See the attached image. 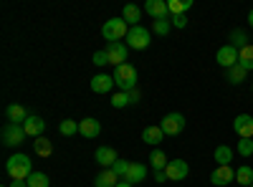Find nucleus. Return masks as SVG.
Listing matches in <instances>:
<instances>
[{
  "label": "nucleus",
  "instance_id": "1",
  "mask_svg": "<svg viewBox=\"0 0 253 187\" xmlns=\"http://www.w3.org/2000/svg\"><path fill=\"white\" fill-rule=\"evenodd\" d=\"M5 172H8V177H10V180H20V182H26V180L33 175V162H31V157H28V154L15 152V154H10V157H8V162H5Z\"/></svg>",
  "mask_w": 253,
  "mask_h": 187
},
{
  "label": "nucleus",
  "instance_id": "2",
  "mask_svg": "<svg viewBox=\"0 0 253 187\" xmlns=\"http://www.w3.org/2000/svg\"><path fill=\"white\" fill-rule=\"evenodd\" d=\"M114 84L119 91H132L137 89V69L132 64H122V66H114Z\"/></svg>",
  "mask_w": 253,
  "mask_h": 187
},
{
  "label": "nucleus",
  "instance_id": "3",
  "mask_svg": "<svg viewBox=\"0 0 253 187\" xmlns=\"http://www.w3.org/2000/svg\"><path fill=\"white\" fill-rule=\"evenodd\" d=\"M126 33H129V23L124 18H112L101 26V36L107 38V43H119L122 38H126Z\"/></svg>",
  "mask_w": 253,
  "mask_h": 187
},
{
  "label": "nucleus",
  "instance_id": "4",
  "mask_svg": "<svg viewBox=\"0 0 253 187\" xmlns=\"http://www.w3.org/2000/svg\"><path fill=\"white\" fill-rule=\"evenodd\" d=\"M150 40H152L150 31H147L144 26H134V28H129V33H126V48L144 51L147 46H150Z\"/></svg>",
  "mask_w": 253,
  "mask_h": 187
},
{
  "label": "nucleus",
  "instance_id": "5",
  "mask_svg": "<svg viewBox=\"0 0 253 187\" xmlns=\"http://www.w3.org/2000/svg\"><path fill=\"white\" fill-rule=\"evenodd\" d=\"M0 137H3V144L5 147H20V144L26 142V129H23V124H5L3 132H0Z\"/></svg>",
  "mask_w": 253,
  "mask_h": 187
},
{
  "label": "nucleus",
  "instance_id": "6",
  "mask_svg": "<svg viewBox=\"0 0 253 187\" xmlns=\"http://www.w3.org/2000/svg\"><path fill=\"white\" fill-rule=\"evenodd\" d=\"M160 127H162L165 137H177L185 129V116L180 112H170V114H165V119L160 121Z\"/></svg>",
  "mask_w": 253,
  "mask_h": 187
},
{
  "label": "nucleus",
  "instance_id": "7",
  "mask_svg": "<svg viewBox=\"0 0 253 187\" xmlns=\"http://www.w3.org/2000/svg\"><path fill=\"white\" fill-rule=\"evenodd\" d=\"M165 175H167V182H182L190 175V164L185 159H170L165 167Z\"/></svg>",
  "mask_w": 253,
  "mask_h": 187
},
{
  "label": "nucleus",
  "instance_id": "8",
  "mask_svg": "<svg viewBox=\"0 0 253 187\" xmlns=\"http://www.w3.org/2000/svg\"><path fill=\"white\" fill-rule=\"evenodd\" d=\"M215 61H218V66H223L225 71H228V69H233V66L238 64V48H233L230 43L220 46L218 53H215Z\"/></svg>",
  "mask_w": 253,
  "mask_h": 187
},
{
  "label": "nucleus",
  "instance_id": "9",
  "mask_svg": "<svg viewBox=\"0 0 253 187\" xmlns=\"http://www.w3.org/2000/svg\"><path fill=\"white\" fill-rule=\"evenodd\" d=\"M233 132L241 139H253V116L251 114H238L233 119Z\"/></svg>",
  "mask_w": 253,
  "mask_h": 187
},
{
  "label": "nucleus",
  "instance_id": "10",
  "mask_svg": "<svg viewBox=\"0 0 253 187\" xmlns=\"http://www.w3.org/2000/svg\"><path fill=\"white\" fill-rule=\"evenodd\" d=\"M210 182H213L215 187H225L230 182H236V170L230 167V164H225V167H215L213 172H210Z\"/></svg>",
  "mask_w": 253,
  "mask_h": 187
},
{
  "label": "nucleus",
  "instance_id": "11",
  "mask_svg": "<svg viewBox=\"0 0 253 187\" xmlns=\"http://www.w3.org/2000/svg\"><path fill=\"white\" fill-rule=\"evenodd\" d=\"M144 13L152 15V20H167L170 18V8L165 0H147L144 3Z\"/></svg>",
  "mask_w": 253,
  "mask_h": 187
},
{
  "label": "nucleus",
  "instance_id": "12",
  "mask_svg": "<svg viewBox=\"0 0 253 187\" xmlns=\"http://www.w3.org/2000/svg\"><path fill=\"white\" fill-rule=\"evenodd\" d=\"M104 51H107V56H109V64H114V66L126 64V53H129V48H126L122 40H119V43H107Z\"/></svg>",
  "mask_w": 253,
  "mask_h": 187
},
{
  "label": "nucleus",
  "instance_id": "13",
  "mask_svg": "<svg viewBox=\"0 0 253 187\" xmlns=\"http://www.w3.org/2000/svg\"><path fill=\"white\" fill-rule=\"evenodd\" d=\"M94 159H96V164H101L104 170H109V167H114V162L119 157H117V150L114 147H107V144H104V147H96Z\"/></svg>",
  "mask_w": 253,
  "mask_h": 187
},
{
  "label": "nucleus",
  "instance_id": "14",
  "mask_svg": "<svg viewBox=\"0 0 253 187\" xmlns=\"http://www.w3.org/2000/svg\"><path fill=\"white\" fill-rule=\"evenodd\" d=\"M114 86H117L114 84V76H109V74H96L91 78V91L94 94H109Z\"/></svg>",
  "mask_w": 253,
  "mask_h": 187
},
{
  "label": "nucleus",
  "instance_id": "15",
  "mask_svg": "<svg viewBox=\"0 0 253 187\" xmlns=\"http://www.w3.org/2000/svg\"><path fill=\"white\" fill-rule=\"evenodd\" d=\"M79 134L86 137V139H96V137L101 134V124H99L94 116L81 119V121H79Z\"/></svg>",
  "mask_w": 253,
  "mask_h": 187
},
{
  "label": "nucleus",
  "instance_id": "16",
  "mask_svg": "<svg viewBox=\"0 0 253 187\" xmlns=\"http://www.w3.org/2000/svg\"><path fill=\"white\" fill-rule=\"evenodd\" d=\"M23 129H26L28 137L38 139V137H43V132H46V121L41 119V116H36V114H31V116L26 119V124H23Z\"/></svg>",
  "mask_w": 253,
  "mask_h": 187
},
{
  "label": "nucleus",
  "instance_id": "17",
  "mask_svg": "<svg viewBox=\"0 0 253 187\" xmlns=\"http://www.w3.org/2000/svg\"><path fill=\"white\" fill-rule=\"evenodd\" d=\"M5 116H8L10 124H26V119L31 114L26 112V107H20V104H10V107L5 109Z\"/></svg>",
  "mask_w": 253,
  "mask_h": 187
},
{
  "label": "nucleus",
  "instance_id": "18",
  "mask_svg": "<svg viewBox=\"0 0 253 187\" xmlns=\"http://www.w3.org/2000/svg\"><path fill=\"white\" fill-rule=\"evenodd\" d=\"M119 185V177H117V172L109 167V170H101L99 175H96V180H94V187H117Z\"/></svg>",
  "mask_w": 253,
  "mask_h": 187
},
{
  "label": "nucleus",
  "instance_id": "19",
  "mask_svg": "<svg viewBox=\"0 0 253 187\" xmlns=\"http://www.w3.org/2000/svg\"><path fill=\"white\" fill-rule=\"evenodd\" d=\"M144 177H147V167H144L142 162H132V167H129V172H126L124 182H129V185H139Z\"/></svg>",
  "mask_w": 253,
  "mask_h": 187
},
{
  "label": "nucleus",
  "instance_id": "20",
  "mask_svg": "<svg viewBox=\"0 0 253 187\" xmlns=\"http://www.w3.org/2000/svg\"><path fill=\"white\" fill-rule=\"evenodd\" d=\"M122 18L129 23V28H134V26H139V18H142V8H137L134 3H126L124 8H122Z\"/></svg>",
  "mask_w": 253,
  "mask_h": 187
},
{
  "label": "nucleus",
  "instance_id": "21",
  "mask_svg": "<svg viewBox=\"0 0 253 187\" xmlns=\"http://www.w3.org/2000/svg\"><path fill=\"white\" fill-rule=\"evenodd\" d=\"M33 152H36L38 157H51V154H53V142H51L48 137L33 139Z\"/></svg>",
  "mask_w": 253,
  "mask_h": 187
},
{
  "label": "nucleus",
  "instance_id": "22",
  "mask_svg": "<svg viewBox=\"0 0 253 187\" xmlns=\"http://www.w3.org/2000/svg\"><path fill=\"white\" fill-rule=\"evenodd\" d=\"M162 139H165L162 127H144V132H142V142H147V144H152V147H157Z\"/></svg>",
  "mask_w": 253,
  "mask_h": 187
},
{
  "label": "nucleus",
  "instance_id": "23",
  "mask_svg": "<svg viewBox=\"0 0 253 187\" xmlns=\"http://www.w3.org/2000/svg\"><path fill=\"white\" fill-rule=\"evenodd\" d=\"M213 157H215V162H218V167H225V164L233 162V150H230L228 144H220V147H215Z\"/></svg>",
  "mask_w": 253,
  "mask_h": 187
},
{
  "label": "nucleus",
  "instance_id": "24",
  "mask_svg": "<svg viewBox=\"0 0 253 187\" xmlns=\"http://www.w3.org/2000/svg\"><path fill=\"white\" fill-rule=\"evenodd\" d=\"M246 76H248V71H246L241 64H236L233 69H228V71H225V78L230 81V84H236V86H241V84H243Z\"/></svg>",
  "mask_w": 253,
  "mask_h": 187
},
{
  "label": "nucleus",
  "instance_id": "25",
  "mask_svg": "<svg viewBox=\"0 0 253 187\" xmlns=\"http://www.w3.org/2000/svg\"><path fill=\"white\" fill-rule=\"evenodd\" d=\"M236 182H238V187H251L253 185V167H248V164L238 167L236 170Z\"/></svg>",
  "mask_w": 253,
  "mask_h": 187
},
{
  "label": "nucleus",
  "instance_id": "26",
  "mask_svg": "<svg viewBox=\"0 0 253 187\" xmlns=\"http://www.w3.org/2000/svg\"><path fill=\"white\" fill-rule=\"evenodd\" d=\"M238 64H241L246 71H253V43H248V46H243V48L238 51Z\"/></svg>",
  "mask_w": 253,
  "mask_h": 187
},
{
  "label": "nucleus",
  "instance_id": "27",
  "mask_svg": "<svg viewBox=\"0 0 253 187\" xmlns=\"http://www.w3.org/2000/svg\"><path fill=\"white\" fill-rule=\"evenodd\" d=\"M167 8H170V18H172V15H185L193 8V3L190 0H167Z\"/></svg>",
  "mask_w": 253,
  "mask_h": 187
},
{
  "label": "nucleus",
  "instance_id": "28",
  "mask_svg": "<svg viewBox=\"0 0 253 187\" xmlns=\"http://www.w3.org/2000/svg\"><path fill=\"white\" fill-rule=\"evenodd\" d=\"M167 162H170V159H167V154L160 150V147H155L152 150V154H150V164H152V170L157 172V170H165L167 167Z\"/></svg>",
  "mask_w": 253,
  "mask_h": 187
},
{
  "label": "nucleus",
  "instance_id": "29",
  "mask_svg": "<svg viewBox=\"0 0 253 187\" xmlns=\"http://www.w3.org/2000/svg\"><path fill=\"white\" fill-rule=\"evenodd\" d=\"M26 185H28V187H51V180H48L46 172H33V175L26 180Z\"/></svg>",
  "mask_w": 253,
  "mask_h": 187
},
{
  "label": "nucleus",
  "instance_id": "30",
  "mask_svg": "<svg viewBox=\"0 0 253 187\" xmlns=\"http://www.w3.org/2000/svg\"><path fill=\"white\" fill-rule=\"evenodd\" d=\"M230 46L233 48H243V46H248V36L241 31V28H236V31H230Z\"/></svg>",
  "mask_w": 253,
  "mask_h": 187
},
{
  "label": "nucleus",
  "instance_id": "31",
  "mask_svg": "<svg viewBox=\"0 0 253 187\" xmlns=\"http://www.w3.org/2000/svg\"><path fill=\"white\" fill-rule=\"evenodd\" d=\"M58 132H61L63 137H74V134L79 132V121H74V119H63V121L58 124Z\"/></svg>",
  "mask_w": 253,
  "mask_h": 187
},
{
  "label": "nucleus",
  "instance_id": "32",
  "mask_svg": "<svg viewBox=\"0 0 253 187\" xmlns=\"http://www.w3.org/2000/svg\"><path fill=\"white\" fill-rule=\"evenodd\" d=\"M129 94H126V91H117L114 96H112V107L114 109H124V107H129Z\"/></svg>",
  "mask_w": 253,
  "mask_h": 187
},
{
  "label": "nucleus",
  "instance_id": "33",
  "mask_svg": "<svg viewBox=\"0 0 253 187\" xmlns=\"http://www.w3.org/2000/svg\"><path fill=\"white\" fill-rule=\"evenodd\" d=\"M170 31H172L170 18H167V20H155V23H152V33H157V36H167Z\"/></svg>",
  "mask_w": 253,
  "mask_h": 187
},
{
  "label": "nucleus",
  "instance_id": "34",
  "mask_svg": "<svg viewBox=\"0 0 253 187\" xmlns=\"http://www.w3.org/2000/svg\"><path fill=\"white\" fill-rule=\"evenodd\" d=\"M129 167H132V162H126V159H117L112 170L117 172V177H122V180H124V177H126V172H129Z\"/></svg>",
  "mask_w": 253,
  "mask_h": 187
},
{
  "label": "nucleus",
  "instance_id": "35",
  "mask_svg": "<svg viewBox=\"0 0 253 187\" xmlns=\"http://www.w3.org/2000/svg\"><path fill=\"white\" fill-rule=\"evenodd\" d=\"M238 154L241 157H251L253 154V139H241L238 142Z\"/></svg>",
  "mask_w": 253,
  "mask_h": 187
},
{
  "label": "nucleus",
  "instance_id": "36",
  "mask_svg": "<svg viewBox=\"0 0 253 187\" xmlns=\"http://www.w3.org/2000/svg\"><path fill=\"white\" fill-rule=\"evenodd\" d=\"M94 66H107L109 64V56H107V51H104V48H99V51H94Z\"/></svg>",
  "mask_w": 253,
  "mask_h": 187
},
{
  "label": "nucleus",
  "instance_id": "37",
  "mask_svg": "<svg viewBox=\"0 0 253 187\" xmlns=\"http://www.w3.org/2000/svg\"><path fill=\"white\" fill-rule=\"evenodd\" d=\"M170 23H172V28H185L187 26V15H172Z\"/></svg>",
  "mask_w": 253,
  "mask_h": 187
},
{
  "label": "nucleus",
  "instance_id": "38",
  "mask_svg": "<svg viewBox=\"0 0 253 187\" xmlns=\"http://www.w3.org/2000/svg\"><path fill=\"white\" fill-rule=\"evenodd\" d=\"M126 94H129V101H132V104H139V99H142L139 89H132V91H126Z\"/></svg>",
  "mask_w": 253,
  "mask_h": 187
},
{
  "label": "nucleus",
  "instance_id": "39",
  "mask_svg": "<svg viewBox=\"0 0 253 187\" xmlns=\"http://www.w3.org/2000/svg\"><path fill=\"white\" fill-rule=\"evenodd\" d=\"M155 180H157V182H167V175H165V170H157V172H155Z\"/></svg>",
  "mask_w": 253,
  "mask_h": 187
},
{
  "label": "nucleus",
  "instance_id": "40",
  "mask_svg": "<svg viewBox=\"0 0 253 187\" xmlns=\"http://www.w3.org/2000/svg\"><path fill=\"white\" fill-rule=\"evenodd\" d=\"M8 187H28V185H26V182H20V180H13Z\"/></svg>",
  "mask_w": 253,
  "mask_h": 187
},
{
  "label": "nucleus",
  "instance_id": "41",
  "mask_svg": "<svg viewBox=\"0 0 253 187\" xmlns=\"http://www.w3.org/2000/svg\"><path fill=\"white\" fill-rule=\"evenodd\" d=\"M248 26H251V28H253V10H251V13H248Z\"/></svg>",
  "mask_w": 253,
  "mask_h": 187
},
{
  "label": "nucleus",
  "instance_id": "42",
  "mask_svg": "<svg viewBox=\"0 0 253 187\" xmlns=\"http://www.w3.org/2000/svg\"><path fill=\"white\" fill-rule=\"evenodd\" d=\"M117 187H134V185H129V182H124V180H122V182H119Z\"/></svg>",
  "mask_w": 253,
  "mask_h": 187
},
{
  "label": "nucleus",
  "instance_id": "43",
  "mask_svg": "<svg viewBox=\"0 0 253 187\" xmlns=\"http://www.w3.org/2000/svg\"><path fill=\"white\" fill-rule=\"evenodd\" d=\"M251 187H253V185H251Z\"/></svg>",
  "mask_w": 253,
  "mask_h": 187
},
{
  "label": "nucleus",
  "instance_id": "44",
  "mask_svg": "<svg viewBox=\"0 0 253 187\" xmlns=\"http://www.w3.org/2000/svg\"><path fill=\"white\" fill-rule=\"evenodd\" d=\"M251 89H253V86H251Z\"/></svg>",
  "mask_w": 253,
  "mask_h": 187
}]
</instances>
